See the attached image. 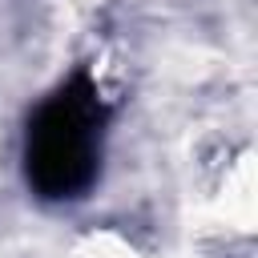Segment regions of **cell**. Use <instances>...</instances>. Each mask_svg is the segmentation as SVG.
<instances>
[{
	"label": "cell",
	"mask_w": 258,
	"mask_h": 258,
	"mask_svg": "<svg viewBox=\"0 0 258 258\" xmlns=\"http://www.w3.org/2000/svg\"><path fill=\"white\" fill-rule=\"evenodd\" d=\"M101 137H105V101L89 73L69 77L28 121L24 133V173L28 185L48 198H81L101 165Z\"/></svg>",
	"instance_id": "obj_1"
}]
</instances>
